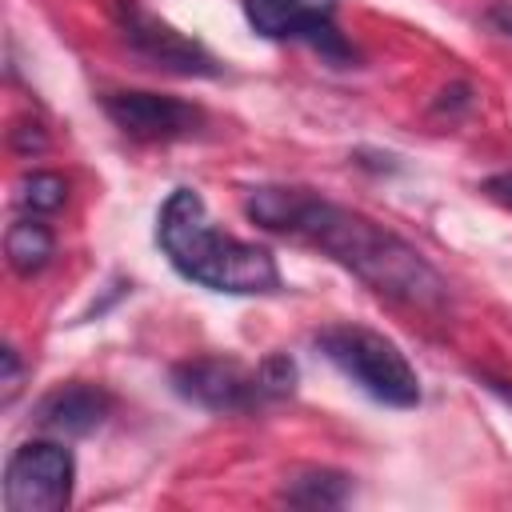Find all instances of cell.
Returning a JSON list of instances; mask_svg holds the SVG:
<instances>
[{
	"instance_id": "obj_1",
	"label": "cell",
	"mask_w": 512,
	"mask_h": 512,
	"mask_svg": "<svg viewBox=\"0 0 512 512\" xmlns=\"http://www.w3.org/2000/svg\"><path fill=\"white\" fill-rule=\"evenodd\" d=\"M244 212L264 232H280L320 248L328 260L348 268L360 284H368L376 296L392 304L416 312H444L448 304L444 276L404 236L308 188H284V184L252 188L244 196Z\"/></svg>"
},
{
	"instance_id": "obj_2",
	"label": "cell",
	"mask_w": 512,
	"mask_h": 512,
	"mask_svg": "<svg viewBox=\"0 0 512 512\" xmlns=\"http://www.w3.org/2000/svg\"><path fill=\"white\" fill-rule=\"evenodd\" d=\"M156 240L168 264L200 288L228 292V296H272L284 288L276 256L260 244L220 232L208 220L200 192L192 188H176L164 200L156 216Z\"/></svg>"
},
{
	"instance_id": "obj_3",
	"label": "cell",
	"mask_w": 512,
	"mask_h": 512,
	"mask_svg": "<svg viewBox=\"0 0 512 512\" xmlns=\"http://www.w3.org/2000/svg\"><path fill=\"white\" fill-rule=\"evenodd\" d=\"M316 348L372 400L388 408H416L420 404V380L408 356L380 332L360 324H332L316 336Z\"/></svg>"
},
{
	"instance_id": "obj_4",
	"label": "cell",
	"mask_w": 512,
	"mask_h": 512,
	"mask_svg": "<svg viewBox=\"0 0 512 512\" xmlns=\"http://www.w3.org/2000/svg\"><path fill=\"white\" fill-rule=\"evenodd\" d=\"M76 460L60 440H28L4 464L8 512H64L72 504Z\"/></svg>"
},
{
	"instance_id": "obj_5",
	"label": "cell",
	"mask_w": 512,
	"mask_h": 512,
	"mask_svg": "<svg viewBox=\"0 0 512 512\" xmlns=\"http://www.w3.org/2000/svg\"><path fill=\"white\" fill-rule=\"evenodd\" d=\"M332 12H336V0H244V16L260 36L304 40L328 64H348L356 52L340 36Z\"/></svg>"
},
{
	"instance_id": "obj_6",
	"label": "cell",
	"mask_w": 512,
	"mask_h": 512,
	"mask_svg": "<svg viewBox=\"0 0 512 512\" xmlns=\"http://www.w3.org/2000/svg\"><path fill=\"white\" fill-rule=\"evenodd\" d=\"M172 388L176 396L208 408V412H248L256 408L264 396L260 388V376L248 372L240 360L232 356H192V360H180L172 368Z\"/></svg>"
},
{
	"instance_id": "obj_7",
	"label": "cell",
	"mask_w": 512,
	"mask_h": 512,
	"mask_svg": "<svg viewBox=\"0 0 512 512\" xmlns=\"http://www.w3.org/2000/svg\"><path fill=\"white\" fill-rule=\"evenodd\" d=\"M120 32H124L128 48H136V52H140L148 64H156V68H168V72H176V76H216V72H220L216 56H212L200 40L176 32L168 20L144 12V8L132 4V0L120 4Z\"/></svg>"
},
{
	"instance_id": "obj_8",
	"label": "cell",
	"mask_w": 512,
	"mask_h": 512,
	"mask_svg": "<svg viewBox=\"0 0 512 512\" xmlns=\"http://www.w3.org/2000/svg\"><path fill=\"white\" fill-rule=\"evenodd\" d=\"M104 116L132 140H180L192 136L200 128V108L176 100V96H160V92H108L104 100Z\"/></svg>"
},
{
	"instance_id": "obj_9",
	"label": "cell",
	"mask_w": 512,
	"mask_h": 512,
	"mask_svg": "<svg viewBox=\"0 0 512 512\" xmlns=\"http://www.w3.org/2000/svg\"><path fill=\"white\" fill-rule=\"evenodd\" d=\"M112 412V396L100 388V384H88V380H72V384H60L52 388L40 404H36V424L52 436H88L96 432Z\"/></svg>"
},
{
	"instance_id": "obj_10",
	"label": "cell",
	"mask_w": 512,
	"mask_h": 512,
	"mask_svg": "<svg viewBox=\"0 0 512 512\" xmlns=\"http://www.w3.org/2000/svg\"><path fill=\"white\" fill-rule=\"evenodd\" d=\"M352 492V480L336 468H296L284 488H280V500L292 504V508H340Z\"/></svg>"
},
{
	"instance_id": "obj_11",
	"label": "cell",
	"mask_w": 512,
	"mask_h": 512,
	"mask_svg": "<svg viewBox=\"0 0 512 512\" xmlns=\"http://www.w3.org/2000/svg\"><path fill=\"white\" fill-rule=\"evenodd\" d=\"M52 252H56V236L36 216H24V220L8 224V232H4V256H8V268L16 276H36L52 260Z\"/></svg>"
},
{
	"instance_id": "obj_12",
	"label": "cell",
	"mask_w": 512,
	"mask_h": 512,
	"mask_svg": "<svg viewBox=\"0 0 512 512\" xmlns=\"http://www.w3.org/2000/svg\"><path fill=\"white\" fill-rule=\"evenodd\" d=\"M16 200H20V208H28L32 216H44V212L64 208L68 184H64V176H56V172H28V176L16 184Z\"/></svg>"
},
{
	"instance_id": "obj_13",
	"label": "cell",
	"mask_w": 512,
	"mask_h": 512,
	"mask_svg": "<svg viewBox=\"0 0 512 512\" xmlns=\"http://www.w3.org/2000/svg\"><path fill=\"white\" fill-rule=\"evenodd\" d=\"M256 376H260L264 396H288V392L296 388V364H292L284 352L264 356V360H260V368H256Z\"/></svg>"
},
{
	"instance_id": "obj_14",
	"label": "cell",
	"mask_w": 512,
	"mask_h": 512,
	"mask_svg": "<svg viewBox=\"0 0 512 512\" xmlns=\"http://www.w3.org/2000/svg\"><path fill=\"white\" fill-rule=\"evenodd\" d=\"M8 144H12V152H20V156H36V152L48 148V132H44L40 120H16V124L8 128Z\"/></svg>"
},
{
	"instance_id": "obj_15",
	"label": "cell",
	"mask_w": 512,
	"mask_h": 512,
	"mask_svg": "<svg viewBox=\"0 0 512 512\" xmlns=\"http://www.w3.org/2000/svg\"><path fill=\"white\" fill-rule=\"evenodd\" d=\"M0 364H4V376H0V400L4 404H12L16 400V392H20V380H24V368H20V356H16V348L12 344H4L0 348Z\"/></svg>"
},
{
	"instance_id": "obj_16",
	"label": "cell",
	"mask_w": 512,
	"mask_h": 512,
	"mask_svg": "<svg viewBox=\"0 0 512 512\" xmlns=\"http://www.w3.org/2000/svg\"><path fill=\"white\" fill-rule=\"evenodd\" d=\"M484 24H488L492 32H500L504 40H512V0H492V4L484 8Z\"/></svg>"
},
{
	"instance_id": "obj_17",
	"label": "cell",
	"mask_w": 512,
	"mask_h": 512,
	"mask_svg": "<svg viewBox=\"0 0 512 512\" xmlns=\"http://www.w3.org/2000/svg\"><path fill=\"white\" fill-rule=\"evenodd\" d=\"M480 192H484L488 200H496L500 208L512 212V172H496V176H488V180L480 184Z\"/></svg>"
},
{
	"instance_id": "obj_18",
	"label": "cell",
	"mask_w": 512,
	"mask_h": 512,
	"mask_svg": "<svg viewBox=\"0 0 512 512\" xmlns=\"http://www.w3.org/2000/svg\"><path fill=\"white\" fill-rule=\"evenodd\" d=\"M484 384H488V388H492L500 400H508V404H512V380H500V376H484Z\"/></svg>"
}]
</instances>
